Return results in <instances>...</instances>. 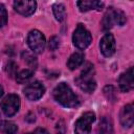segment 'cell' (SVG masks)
<instances>
[{"mask_svg":"<svg viewBox=\"0 0 134 134\" xmlns=\"http://www.w3.org/2000/svg\"><path fill=\"white\" fill-rule=\"evenodd\" d=\"M53 97L54 99L66 108H75L80 106L81 102L79 96L72 91L69 85L66 83H60L53 89Z\"/></svg>","mask_w":134,"mask_h":134,"instance_id":"obj_1","label":"cell"},{"mask_svg":"<svg viewBox=\"0 0 134 134\" xmlns=\"http://www.w3.org/2000/svg\"><path fill=\"white\" fill-rule=\"evenodd\" d=\"M94 74V68L91 63H87L82 70L80 76L75 80L77 86L85 92L91 93L95 90L96 88V82L93 79Z\"/></svg>","mask_w":134,"mask_h":134,"instance_id":"obj_2","label":"cell"},{"mask_svg":"<svg viewBox=\"0 0 134 134\" xmlns=\"http://www.w3.org/2000/svg\"><path fill=\"white\" fill-rule=\"evenodd\" d=\"M126 21H127V18H126V15L124 14V12H121L119 9H115L113 7H110L104 16L103 23H102L103 29H105V30L110 29L114 25L122 26V25H125Z\"/></svg>","mask_w":134,"mask_h":134,"instance_id":"obj_3","label":"cell"},{"mask_svg":"<svg viewBox=\"0 0 134 134\" xmlns=\"http://www.w3.org/2000/svg\"><path fill=\"white\" fill-rule=\"evenodd\" d=\"M72 41H73V44L76 48L83 50L91 44L92 37H91L90 31L83 24H79L76 26L74 32H73Z\"/></svg>","mask_w":134,"mask_h":134,"instance_id":"obj_4","label":"cell"},{"mask_svg":"<svg viewBox=\"0 0 134 134\" xmlns=\"http://www.w3.org/2000/svg\"><path fill=\"white\" fill-rule=\"evenodd\" d=\"M0 108L5 116L10 117L15 115L20 109V97L14 93L6 95L0 103Z\"/></svg>","mask_w":134,"mask_h":134,"instance_id":"obj_5","label":"cell"},{"mask_svg":"<svg viewBox=\"0 0 134 134\" xmlns=\"http://www.w3.org/2000/svg\"><path fill=\"white\" fill-rule=\"evenodd\" d=\"M27 44L29 48L36 52V53H42L45 49L46 41L44 35L38 30V29H32L29 31L28 37H27Z\"/></svg>","mask_w":134,"mask_h":134,"instance_id":"obj_6","label":"cell"},{"mask_svg":"<svg viewBox=\"0 0 134 134\" xmlns=\"http://www.w3.org/2000/svg\"><path fill=\"white\" fill-rule=\"evenodd\" d=\"M94 120H95L94 112L89 111L84 113L75 122V126H74L75 134H90L91 125Z\"/></svg>","mask_w":134,"mask_h":134,"instance_id":"obj_7","label":"cell"},{"mask_svg":"<svg viewBox=\"0 0 134 134\" xmlns=\"http://www.w3.org/2000/svg\"><path fill=\"white\" fill-rule=\"evenodd\" d=\"M25 96L29 99V100H38L39 98H41L44 93H45V87L42 83L36 81L34 83H30L29 85H27L24 90H23Z\"/></svg>","mask_w":134,"mask_h":134,"instance_id":"obj_8","label":"cell"},{"mask_svg":"<svg viewBox=\"0 0 134 134\" xmlns=\"http://www.w3.org/2000/svg\"><path fill=\"white\" fill-rule=\"evenodd\" d=\"M99 48H100V52L103 53V55L107 58L114 54L115 49H116V43H115V39L112 34H106L100 39Z\"/></svg>","mask_w":134,"mask_h":134,"instance_id":"obj_9","label":"cell"},{"mask_svg":"<svg viewBox=\"0 0 134 134\" xmlns=\"http://www.w3.org/2000/svg\"><path fill=\"white\" fill-rule=\"evenodd\" d=\"M14 8L18 14L27 17L35 13L37 8V2L27 1V0H18L14 2Z\"/></svg>","mask_w":134,"mask_h":134,"instance_id":"obj_10","label":"cell"},{"mask_svg":"<svg viewBox=\"0 0 134 134\" xmlns=\"http://www.w3.org/2000/svg\"><path fill=\"white\" fill-rule=\"evenodd\" d=\"M119 89L122 92H129L134 87V77H133V68L130 67L126 72L121 73L118 79Z\"/></svg>","mask_w":134,"mask_h":134,"instance_id":"obj_11","label":"cell"},{"mask_svg":"<svg viewBox=\"0 0 134 134\" xmlns=\"http://www.w3.org/2000/svg\"><path fill=\"white\" fill-rule=\"evenodd\" d=\"M134 121V109L133 105L129 104L122 107L120 111V124L124 128H131Z\"/></svg>","mask_w":134,"mask_h":134,"instance_id":"obj_12","label":"cell"},{"mask_svg":"<svg viewBox=\"0 0 134 134\" xmlns=\"http://www.w3.org/2000/svg\"><path fill=\"white\" fill-rule=\"evenodd\" d=\"M76 5L81 12H88V10H102L104 7V2L97 0H83L77 1Z\"/></svg>","mask_w":134,"mask_h":134,"instance_id":"obj_13","label":"cell"},{"mask_svg":"<svg viewBox=\"0 0 134 134\" xmlns=\"http://www.w3.org/2000/svg\"><path fill=\"white\" fill-rule=\"evenodd\" d=\"M84 58H85V55H84L83 52H80V51H79V52L72 53V54L69 57L68 61H67V67H68L70 70L76 69L77 67H80V66L83 64Z\"/></svg>","mask_w":134,"mask_h":134,"instance_id":"obj_14","label":"cell"},{"mask_svg":"<svg viewBox=\"0 0 134 134\" xmlns=\"http://www.w3.org/2000/svg\"><path fill=\"white\" fill-rule=\"evenodd\" d=\"M112 133H113L112 120L107 116L102 117L98 125V134H112Z\"/></svg>","mask_w":134,"mask_h":134,"instance_id":"obj_15","label":"cell"},{"mask_svg":"<svg viewBox=\"0 0 134 134\" xmlns=\"http://www.w3.org/2000/svg\"><path fill=\"white\" fill-rule=\"evenodd\" d=\"M52 12H53V15H54L55 19L59 22H62V21L65 20V18H66V9H65L64 4H62V3H55V4H53Z\"/></svg>","mask_w":134,"mask_h":134,"instance_id":"obj_16","label":"cell"},{"mask_svg":"<svg viewBox=\"0 0 134 134\" xmlns=\"http://www.w3.org/2000/svg\"><path fill=\"white\" fill-rule=\"evenodd\" d=\"M32 73H34V70L32 69H24V70L20 71L19 73H17L16 80H17L18 83L23 84V83L27 82L32 76Z\"/></svg>","mask_w":134,"mask_h":134,"instance_id":"obj_17","label":"cell"},{"mask_svg":"<svg viewBox=\"0 0 134 134\" xmlns=\"http://www.w3.org/2000/svg\"><path fill=\"white\" fill-rule=\"evenodd\" d=\"M1 130L4 134H16L18 131V127L12 121H3L1 125Z\"/></svg>","mask_w":134,"mask_h":134,"instance_id":"obj_18","label":"cell"},{"mask_svg":"<svg viewBox=\"0 0 134 134\" xmlns=\"http://www.w3.org/2000/svg\"><path fill=\"white\" fill-rule=\"evenodd\" d=\"M104 93L106 95V97L111 100V102H114L116 100V97H117V94H116V90L114 89L113 86H106L104 88Z\"/></svg>","mask_w":134,"mask_h":134,"instance_id":"obj_19","label":"cell"},{"mask_svg":"<svg viewBox=\"0 0 134 134\" xmlns=\"http://www.w3.org/2000/svg\"><path fill=\"white\" fill-rule=\"evenodd\" d=\"M22 58H23V60L32 68V69H35L36 67H37V60H36V58L32 55V54H30L29 52H23L22 53Z\"/></svg>","mask_w":134,"mask_h":134,"instance_id":"obj_20","label":"cell"},{"mask_svg":"<svg viewBox=\"0 0 134 134\" xmlns=\"http://www.w3.org/2000/svg\"><path fill=\"white\" fill-rule=\"evenodd\" d=\"M7 23V13H6V8L5 6L0 3V28L3 27L4 25H6Z\"/></svg>","mask_w":134,"mask_h":134,"instance_id":"obj_21","label":"cell"},{"mask_svg":"<svg viewBox=\"0 0 134 134\" xmlns=\"http://www.w3.org/2000/svg\"><path fill=\"white\" fill-rule=\"evenodd\" d=\"M60 46V40L58 37H51L49 42H48V48L49 50L53 51L55 49H58V47Z\"/></svg>","mask_w":134,"mask_h":134,"instance_id":"obj_22","label":"cell"},{"mask_svg":"<svg viewBox=\"0 0 134 134\" xmlns=\"http://www.w3.org/2000/svg\"><path fill=\"white\" fill-rule=\"evenodd\" d=\"M6 71L9 74V76L17 75V65L14 62H9L6 66Z\"/></svg>","mask_w":134,"mask_h":134,"instance_id":"obj_23","label":"cell"},{"mask_svg":"<svg viewBox=\"0 0 134 134\" xmlns=\"http://www.w3.org/2000/svg\"><path fill=\"white\" fill-rule=\"evenodd\" d=\"M57 132H58V134H64V132H65V124H64L63 120H60L57 124Z\"/></svg>","mask_w":134,"mask_h":134,"instance_id":"obj_24","label":"cell"},{"mask_svg":"<svg viewBox=\"0 0 134 134\" xmlns=\"http://www.w3.org/2000/svg\"><path fill=\"white\" fill-rule=\"evenodd\" d=\"M27 134H49V133L43 128H37L34 132H30V133H27Z\"/></svg>","mask_w":134,"mask_h":134,"instance_id":"obj_25","label":"cell"},{"mask_svg":"<svg viewBox=\"0 0 134 134\" xmlns=\"http://www.w3.org/2000/svg\"><path fill=\"white\" fill-rule=\"evenodd\" d=\"M3 95V87L0 85V97Z\"/></svg>","mask_w":134,"mask_h":134,"instance_id":"obj_26","label":"cell"},{"mask_svg":"<svg viewBox=\"0 0 134 134\" xmlns=\"http://www.w3.org/2000/svg\"><path fill=\"white\" fill-rule=\"evenodd\" d=\"M0 118H1V115H0Z\"/></svg>","mask_w":134,"mask_h":134,"instance_id":"obj_27","label":"cell"}]
</instances>
